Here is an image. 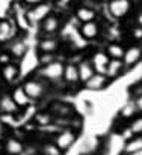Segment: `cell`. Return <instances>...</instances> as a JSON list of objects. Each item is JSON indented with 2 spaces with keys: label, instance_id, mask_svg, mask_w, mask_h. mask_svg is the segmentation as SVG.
<instances>
[{
  "label": "cell",
  "instance_id": "1",
  "mask_svg": "<svg viewBox=\"0 0 142 155\" xmlns=\"http://www.w3.org/2000/svg\"><path fill=\"white\" fill-rule=\"evenodd\" d=\"M50 14V6L46 3H40V5H35L30 11H26V17H27V21L29 24H36V23H41L46 17Z\"/></svg>",
  "mask_w": 142,
  "mask_h": 155
},
{
  "label": "cell",
  "instance_id": "2",
  "mask_svg": "<svg viewBox=\"0 0 142 155\" xmlns=\"http://www.w3.org/2000/svg\"><path fill=\"white\" fill-rule=\"evenodd\" d=\"M132 5L130 0H112L109 3V11L115 18H123L129 14Z\"/></svg>",
  "mask_w": 142,
  "mask_h": 155
},
{
  "label": "cell",
  "instance_id": "3",
  "mask_svg": "<svg viewBox=\"0 0 142 155\" xmlns=\"http://www.w3.org/2000/svg\"><path fill=\"white\" fill-rule=\"evenodd\" d=\"M23 89L26 92V95L30 98V100H40L44 94V87L40 81L36 80H29L23 84Z\"/></svg>",
  "mask_w": 142,
  "mask_h": 155
},
{
  "label": "cell",
  "instance_id": "4",
  "mask_svg": "<svg viewBox=\"0 0 142 155\" xmlns=\"http://www.w3.org/2000/svg\"><path fill=\"white\" fill-rule=\"evenodd\" d=\"M62 72H64V65H62L61 62H50V63H47V65L41 69L43 77L50 78V80L61 78V77H62Z\"/></svg>",
  "mask_w": 142,
  "mask_h": 155
},
{
  "label": "cell",
  "instance_id": "5",
  "mask_svg": "<svg viewBox=\"0 0 142 155\" xmlns=\"http://www.w3.org/2000/svg\"><path fill=\"white\" fill-rule=\"evenodd\" d=\"M74 142H76V134H74V131L65 130V131H62V133L56 137L54 145H56L61 151H67Z\"/></svg>",
  "mask_w": 142,
  "mask_h": 155
},
{
  "label": "cell",
  "instance_id": "6",
  "mask_svg": "<svg viewBox=\"0 0 142 155\" xmlns=\"http://www.w3.org/2000/svg\"><path fill=\"white\" fill-rule=\"evenodd\" d=\"M142 59V48L141 47H130L129 50H124L123 54V63L126 66H133Z\"/></svg>",
  "mask_w": 142,
  "mask_h": 155
},
{
  "label": "cell",
  "instance_id": "7",
  "mask_svg": "<svg viewBox=\"0 0 142 155\" xmlns=\"http://www.w3.org/2000/svg\"><path fill=\"white\" fill-rule=\"evenodd\" d=\"M107 80H109V78H107L104 74L94 72V74H92V77H91V78H88V80L85 81V84H86V87H88V89H91V91H100V89H103V87L106 86Z\"/></svg>",
  "mask_w": 142,
  "mask_h": 155
},
{
  "label": "cell",
  "instance_id": "8",
  "mask_svg": "<svg viewBox=\"0 0 142 155\" xmlns=\"http://www.w3.org/2000/svg\"><path fill=\"white\" fill-rule=\"evenodd\" d=\"M109 56L106 53H95L92 56V68H94L95 72H100V74H104L106 72V66L109 63Z\"/></svg>",
  "mask_w": 142,
  "mask_h": 155
},
{
  "label": "cell",
  "instance_id": "9",
  "mask_svg": "<svg viewBox=\"0 0 142 155\" xmlns=\"http://www.w3.org/2000/svg\"><path fill=\"white\" fill-rule=\"evenodd\" d=\"M123 66H124V63H123L121 59H110L109 63H107V66H106L104 75H106L107 78H115V77L119 75V72L123 71Z\"/></svg>",
  "mask_w": 142,
  "mask_h": 155
},
{
  "label": "cell",
  "instance_id": "10",
  "mask_svg": "<svg viewBox=\"0 0 142 155\" xmlns=\"http://www.w3.org/2000/svg\"><path fill=\"white\" fill-rule=\"evenodd\" d=\"M98 24L95 21H86L80 27V33L85 39H94L98 36Z\"/></svg>",
  "mask_w": 142,
  "mask_h": 155
},
{
  "label": "cell",
  "instance_id": "11",
  "mask_svg": "<svg viewBox=\"0 0 142 155\" xmlns=\"http://www.w3.org/2000/svg\"><path fill=\"white\" fill-rule=\"evenodd\" d=\"M77 71H79V80L80 81H86L88 78H91L92 77V74H94V68H92V63L91 62H86V60H83V62H80L79 65H77Z\"/></svg>",
  "mask_w": 142,
  "mask_h": 155
},
{
  "label": "cell",
  "instance_id": "12",
  "mask_svg": "<svg viewBox=\"0 0 142 155\" xmlns=\"http://www.w3.org/2000/svg\"><path fill=\"white\" fill-rule=\"evenodd\" d=\"M0 111L2 113H8V114H15L18 111V105L14 103L12 97H2L0 98Z\"/></svg>",
  "mask_w": 142,
  "mask_h": 155
},
{
  "label": "cell",
  "instance_id": "13",
  "mask_svg": "<svg viewBox=\"0 0 142 155\" xmlns=\"http://www.w3.org/2000/svg\"><path fill=\"white\" fill-rule=\"evenodd\" d=\"M62 77L65 78V81L74 84L79 81V71H77V65H65L64 66V72H62Z\"/></svg>",
  "mask_w": 142,
  "mask_h": 155
},
{
  "label": "cell",
  "instance_id": "14",
  "mask_svg": "<svg viewBox=\"0 0 142 155\" xmlns=\"http://www.w3.org/2000/svg\"><path fill=\"white\" fill-rule=\"evenodd\" d=\"M41 29H43L44 33H54L59 29V20L48 14L47 17L41 21Z\"/></svg>",
  "mask_w": 142,
  "mask_h": 155
},
{
  "label": "cell",
  "instance_id": "15",
  "mask_svg": "<svg viewBox=\"0 0 142 155\" xmlns=\"http://www.w3.org/2000/svg\"><path fill=\"white\" fill-rule=\"evenodd\" d=\"M5 149L9 155H20L23 152V143L18 140V139H14V137H9L5 143Z\"/></svg>",
  "mask_w": 142,
  "mask_h": 155
},
{
  "label": "cell",
  "instance_id": "16",
  "mask_svg": "<svg viewBox=\"0 0 142 155\" xmlns=\"http://www.w3.org/2000/svg\"><path fill=\"white\" fill-rule=\"evenodd\" d=\"M11 97H12L14 103L18 105V108H20V107H26L27 104L30 103V98L26 95V92H24L23 87H17V89H14V92H12Z\"/></svg>",
  "mask_w": 142,
  "mask_h": 155
},
{
  "label": "cell",
  "instance_id": "17",
  "mask_svg": "<svg viewBox=\"0 0 142 155\" xmlns=\"http://www.w3.org/2000/svg\"><path fill=\"white\" fill-rule=\"evenodd\" d=\"M2 77L6 80V81H14L17 77H18V66L14 65V63H6L3 65L2 68Z\"/></svg>",
  "mask_w": 142,
  "mask_h": 155
},
{
  "label": "cell",
  "instance_id": "18",
  "mask_svg": "<svg viewBox=\"0 0 142 155\" xmlns=\"http://www.w3.org/2000/svg\"><path fill=\"white\" fill-rule=\"evenodd\" d=\"M57 45H59V42H57L54 38H46V39H43V41L40 42V50L43 53L51 54L53 51L57 50Z\"/></svg>",
  "mask_w": 142,
  "mask_h": 155
},
{
  "label": "cell",
  "instance_id": "19",
  "mask_svg": "<svg viewBox=\"0 0 142 155\" xmlns=\"http://www.w3.org/2000/svg\"><path fill=\"white\" fill-rule=\"evenodd\" d=\"M77 18H79L82 23L94 21V18H95L94 9H91V8H79V9H77Z\"/></svg>",
  "mask_w": 142,
  "mask_h": 155
},
{
  "label": "cell",
  "instance_id": "20",
  "mask_svg": "<svg viewBox=\"0 0 142 155\" xmlns=\"http://www.w3.org/2000/svg\"><path fill=\"white\" fill-rule=\"evenodd\" d=\"M11 36H12V26H11V23H9L8 20L0 21V41L5 42V41H8Z\"/></svg>",
  "mask_w": 142,
  "mask_h": 155
},
{
  "label": "cell",
  "instance_id": "21",
  "mask_svg": "<svg viewBox=\"0 0 142 155\" xmlns=\"http://www.w3.org/2000/svg\"><path fill=\"white\" fill-rule=\"evenodd\" d=\"M110 59H123L124 54V47L119 44H110L107 47V53H106Z\"/></svg>",
  "mask_w": 142,
  "mask_h": 155
},
{
  "label": "cell",
  "instance_id": "22",
  "mask_svg": "<svg viewBox=\"0 0 142 155\" xmlns=\"http://www.w3.org/2000/svg\"><path fill=\"white\" fill-rule=\"evenodd\" d=\"M11 54L12 56H15V57H23L24 56V53H26V44L23 42V41H15V42H12V45H11Z\"/></svg>",
  "mask_w": 142,
  "mask_h": 155
},
{
  "label": "cell",
  "instance_id": "23",
  "mask_svg": "<svg viewBox=\"0 0 142 155\" xmlns=\"http://www.w3.org/2000/svg\"><path fill=\"white\" fill-rule=\"evenodd\" d=\"M138 149H142V134L138 136L136 139H133L132 142H129L127 146H126V152H133V151H138Z\"/></svg>",
  "mask_w": 142,
  "mask_h": 155
},
{
  "label": "cell",
  "instance_id": "24",
  "mask_svg": "<svg viewBox=\"0 0 142 155\" xmlns=\"http://www.w3.org/2000/svg\"><path fill=\"white\" fill-rule=\"evenodd\" d=\"M43 154L44 155H61L62 151L54 143H47V145L43 146Z\"/></svg>",
  "mask_w": 142,
  "mask_h": 155
},
{
  "label": "cell",
  "instance_id": "25",
  "mask_svg": "<svg viewBox=\"0 0 142 155\" xmlns=\"http://www.w3.org/2000/svg\"><path fill=\"white\" fill-rule=\"evenodd\" d=\"M51 120H53V117L48 113H38L35 116V122L38 125H48V124H51Z\"/></svg>",
  "mask_w": 142,
  "mask_h": 155
},
{
  "label": "cell",
  "instance_id": "26",
  "mask_svg": "<svg viewBox=\"0 0 142 155\" xmlns=\"http://www.w3.org/2000/svg\"><path fill=\"white\" fill-rule=\"evenodd\" d=\"M130 131H132V134H135V136H141L142 134V116L133 120V124L130 125Z\"/></svg>",
  "mask_w": 142,
  "mask_h": 155
},
{
  "label": "cell",
  "instance_id": "27",
  "mask_svg": "<svg viewBox=\"0 0 142 155\" xmlns=\"http://www.w3.org/2000/svg\"><path fill=\"white\" fill-rule=\"evenodd\" d=\"M135 113H136V105L132 103V104H127V105L123 108V111H121V116H124V117H132Z\"/></svg>",
  "mask_w": 142,
  "mask_h": 155
},
{
  "label": "cell",
  "instance_id": "28",
  "mask_svg": "<svg viewBox=\"0 0 142 155\" xmlns=\"http://www.w3.org/2000/svg\"><path fill=\"white\" fill-rule=\"evenodd\" d=\"M9 62H11V56H9L8 53L0 54V63H2V65H6V63H9Z\"/></svg>",
  "mask_w": 142,
  "mask_h": 155
},
{
  "label": "cell",
  "instance_id": "29",
  "mask_svg": "<svg viewBox=\"0 0 142 155\" xmlns=\"http://www.w3.org/2000/svg\"><path fill=\"white\" fill-rule=\"evenodd\" d=\"M44 0H24V3H27V5H30V6H35V5H40V3H43Z\"/></svg>",
  "mask_w": 142,
  "mask_h": 155
},
{
  "label": "cell",
  "instance_id": "30",
  "mask_svg": "<svg viewBox=\"0 0 142 155\" xmlns=\"http://www.w3.org/2000/svg\"><path fill=\"white\" fill-rule=\"evenodd\" d=\"M135 38L141 39L142 38V29H136V30H135Z\"/></svg>",
  "mask_w": 142,
  "mask_h": 155
},
{
  "label": "cell",
  "instance_id": "31",
  "mask_svg": "<svg viewBox=\"0 0 142 155\" xmlns=\"http://www.w3.org/2000/svg\"><path fill=\"white\" fill-rule=\"evenodd\" d=\"M129 155H142V149H138V151H133V152H129Z\"/></svg>",
  "mask_w": 142,
  "mask_h": 155
},
{
  "label": "cell",
  "instance_id": "32",
  "mask_svg": "<svg viewBox=\"0 0 142 155\" xmlns=\"http://www.w3.org/2000/svg\"><path fill=\"white\" fill-rule=\"evenodd\" d=\"M62 2H64V3H70L71 0H62Z\"/></svg>",
  "mask_w": 142,
  "mask_h": 155
},
{
  "label": "cell",
  "instance_id": "33",
  "mask_svg": "<svg viewBox=\"0 0 142 155\" xmlns=\"http://www.w3.org/2000/svg\"><path fill=\"white\" fill-rule=\"evenodd\" d=\"M0 151H2V143H0Z\"/></svg>",
  "mask_w": 142,
  "mask_h": 155
}]
</instances>
